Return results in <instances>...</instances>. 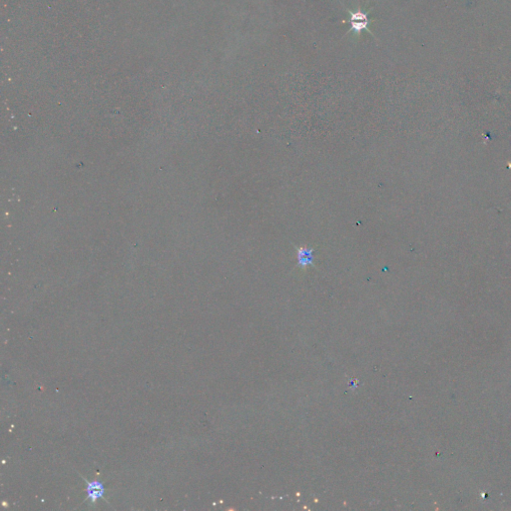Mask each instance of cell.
Returning a JSON list of instances; mask_svg holds the SVG:
<instances>
[{"instance_id":"6da1fadb","label":"cell","mask_w":511,"mask_h":511,"mask_svg":"<svg viewBox=\"0 0 511 511\" xmlns=\"http://www.w3.org/2000/svg\"><path fill=\"white\" fill-rule=\"evenodd\" d=\"M346 11L349 13V19L348 22L350 24L349 32H352L354 35H359L362 31L366 30L369 34L372 35L371 31L368 29V26L373 21L369 18V11L362 10L360 8L349 10L346 9Z\"/></svg>"},{"instance_id":"7a4b0ae2","label":"cell","mask_w":511,"mask_h":511,"mask_svg":"<svg viewBox=\"0 0 511 511\" xmlns=\"http://www.w3.org/2000/svg\"><path fill=\"white\" fill-rule=\"evenodd\" d=\"M87 482V487H86V492H87V496L88 498L94 503L96 502L97 500H99L100 498H103L104 497V494H105V488H104V485L102 482L100 481H92V482Z\"/></svg>"},{"instance_id":"3957f363","label":"cell","mask_w":511,"mask_h":511,"mask_svg":"<svg viewBox=\"0 0 511 511\" xmlns=\"http://www.w3.org/2000/svg\"><path fill=\"white\" fill-rule=\"evenodd\" d=\"M298 265L302 267L314 266V250L311 248H300L297 250Z\"/></svg>"}]
</instances>
